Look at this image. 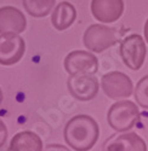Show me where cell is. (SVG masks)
<instances>
[{
	"label": "cell",
	"mask_w": 148,
	"mask_h": 151,
	"mask_svg": "<svg viewBox=\"0 0 148 151\" xmlns=\"http://www.w3.org/2000/svg\"><path fill=\"white\" fill-rule=\"evenodd\" d=\"M91 12L97 21L112 23L121 17L124 12V1L123 0H92Z\"/></svg>",
	"instance_id": "cell-9"
},
{
	"label": "cell",
	"mask_w": 148,
	"mask_h": 151,
	"mask_svg": "<svg viewBox=\"0 0 148 151\" xmlns=\"http://www.w3.org/2000/svg\"><path fill=\"white\" fill-rule=\"evenodd\" d=\"M68 91L73 98L81 102H88L94 99L100 90L98 80L90 73H81L70 75L67 82Z\"/></svg>",
	"instance_id": "cell-5"
},
{
	"label": "cell",
	"mask_w": 148,
	"mask_h": 151,
	"mask_svg": "<svg viewBox=\"0 0 148 151\" xmlns=\"http://www.w3.org/2000/svg\"><path fill=\"white\" fill-rule=\"evenodd\" d=\"M77 18V10L70 3L62 1L59 3L51 15V23L56 30H66L74 23Z\"/></svg>",
	"instance_id": "cell-12"
},
{
	"label": "cell",
	"mask_w": 148,
	"mask_h": 151,
	"mask_svg": "<svg viewBox=\"0 0 148 151\" xmlns=\"http://www.w3.org/2000/svg\"><path fill=\"white\" fill-rule=\"evenodd\" d=\"M10 151H41L43 142L38 134L32 131L17 133L10 142Z\"/></svg>",
	"instance_id": "cell-13"
},
{
	"label": "cell",
	"mask_w": 148,
	"mask_h": 151,
	"mask_svg": "<svg viewBox=\"0 0 148 151\" xmlns=\"http://www.w3.org/2000/svg\"><path fill=\"white\" fill-rule=\"evenodd\" d=\"M135 99H136L137 104L148 110V75L143 76L136 85V88L133 91Z\"/></svg>",
	"instance_id": "cell-15"
},
{
	"label": "cell",
	"mask_w": 148,
	"mask_h": 151,
	"mask_svg": "<svg viewBox=\"0 0 148 151\" xmlns=\"http://www.w3.org/2000/svg\"><path fill=\"white\" fill-rule=\"evenodd\" d=\"M83 41L85 47L92 52L101 53L117 42L115 29L102 24H91L84 33Z\"/></svg>",
	"instance_id": "cell-4"
},
{
	"label": "cell",
	"mask_w": 148,
	"mask_h": 151,
	"mask_svg": "<svg viewBox=\"0 0 148 151\" xmlns=\"http://www.w3.org/2000/svg\"><path fill=\"white\" fill-rule=\"evenodd\" d=\"M3 100H4V94H3V91H1V88H0V105H1Z\"/></svg>",
	"instance_id": "cell-19"
},
{
	"label": "cell",
	"mask_w": 148,
	"mask_h": 151,
	"mask_svg": "<svg viewBox=\"0 0 148 151\" xmlns=\"http://www.w3.org/2000/svg\"><path fill=\"white\" fill-rule=\"evenodd\" d=\"M56 0H22L23 7L32 17H45L52 11Z\"/></svg>",
	"instance_id": "cell-14"
},
{
	"label": "cell",
	"mask_w": 148,
	"mask_h": 151,
	"mask_svg": "<svg viewBox=\"0 0 148 151\" xmlns=\"http://www.w3.org/2000/svg\"><path fill=\"white\" fill-rule=\"evenodd\" d=\"M26 27L27 19L22 11L14 6L0 7V34H21L26 30Z\"/></svg>",
	"instance_id": "cell-10"
},
{
	"label": "cell",
	"mask_w": 148,
	"mask_h": 151,
	"mask_svg": "<svg viewBox=\"0 0 148 151\" xmlns=\"http://www.w3.org/2000/svg\"><path fill=\"white\" fill-rule=\"evenodd\" d=\"M66 143L77 151H86L94 147L98 137L100 127L89 115H77L72 117L65 127Z\"/></svg>",
	"instance_id": "cell-1"
},
{
	"label": "cell",
	"mask_w": 148,
	"mask_h": 151,
	"mask_svg": "<svg viewBox=\"0 0 148 151\" xmlns=\"http://www.w3.org/2000/svg\"><path fill=\"white\" fill-rule=\"evenodd\" d=\"M140 116L141 114L136 104L130 100H120L109 108L107 121L114 131L126 132L137 123Z\"/></svg>",
	"instance_id": "cell-2"
},
{
	"label": "cell",
	"mask_w": 148,
	"mask_h": 151,
	"mask_svg": "<svg viewBox=\"0 0 148 151\" xmlns=\"http://www.w3.org/2000/svg\"><path fill=\"white\" fill-rule=\"evenodd\" d=\"M103 150L107 151H146L144 140L136 133H124L112 135L104 143Z\"/></svg>",
	"instance_id": "cell-11"
},
{
	"label": "cell",
	"mask_w": 148,
	"mask_h": 151,
	"mask_svg": "<svg viewBox=\"0 0 148 151\" xmlns=\"http://www.w3.org/2000/svg\"><path fill=\"white\" fill-rule=\"evenodd\" d=\"M146 52L147 50L144 41L139 34L128 35L121 41L119 47V53L123 62L131 70H139L143 65Z\"/></svg>",
	"instance_id": "cell-3"
},
{
	"label": "cell",
	"mask_w": 148,
	"mask_h": 151,
	"mask_svg": "<svg viewBox=\"0 0 148 151\" xmlns=\"http://www.w3.org/2000/svg\"><path fill=\"white\" fill-rule=\"evenodd\" d=\"M65 69L69 75L81 73L96 74L98 70V60L91 52L73 51L65 59Z\"/></svg>",
	"instance_id": "cell-8"
},
{
	"label": "cell",
	"mask_w": 148,
	"mask_h": 151,
	"mask_svg": "<svg viewBox=\"0 0 148 151\" xmlns=\"http://www.w3.org/2000/svg\"><path fill=\"white\" fill-rule=\"evenodd\" d=\"M101 87L110 99L128 98L133 92V85L126 74L120 71H110L101 79Z\"/></svg>",
	"instance_id": "cell-6"
},
{
	"label": "cell",
	"mask_w": 148,
	"mask_h": 151,
	"mask_svg": "<svg viewBox=\"0 0 148 151\" xmlns=\"http://www.w3.org/2000/svg\"><path fill=\"white\" fill-rule=\"evenodd\" d=\"M7 139V128L3 120H0V147L4 146L5 142Z\"/></svg>",
	"instance_id": "cell-16"
},
{
	"label": "cell",
	"mask_w": 148,
	"mask_h": 151,
	"mask_svg": "<svg viewBox=\"0 0 148 151\" xmlns=\"http://www.w3.org/2000/svg\"><path fill=\"white\" fill-rule=\"evenodd\" d=\"M24 52H26V42L20 34H0V64L1 65L16 64L22 59Z\"/></svg>",
	"instance_id": "cell-7"
},
{
	"label": "cell",
	"mask_w": 148,
	"mask_h": 151,
	"mask_svg": "<svg viewBox=\"0 0 148 151\" xmlns=\"http://www.w3.org/2000/svg\"><path fill=\"white\" fill-rule=\"evenodd\" d=\"M54 149H58V150H67L66 147H62V146H59V145H47L46 150H54Z\"/></svg>",
	"instance_id": "cell-17"
},
{
	"label": "cell",
	"mask_w": 148,
	"mask_h": 151,
	"mask_svg": "<svg viewBox=\"0 0 148 151\" xmlns=\"http://www.w3.org/2000/svg\"><path fill=\"white\" fill-rule=\"evenodd\" d=\"M144 37L148 42V19L146 21V24H144Z\"/></svg>",
	"instance_id": "cell-18"
}]
</instances>
